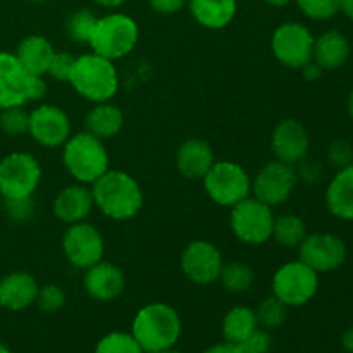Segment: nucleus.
Here are the masks:
<instances>
[{
  "label": "nucleus",
  "instance_id": "9b49d317",
  "mask_svg": "<svg viewBox=\"0 0 353 353\" xmlns=\"http://www.w3.org/2000/svg\"><path fill=\"white\" fill-rule=\"evenodd\" d=\"M314 34L305 24L288 21L279 24L271 38L274 57L283 65L292 69H302L314 54Z\"/></svg>",
  "mask_w": 353,
  "mask_h": 353
},
{
  "label": "nucleus",
  "instance_id": "9d476101",
  "mask_svg": "<svg viewBox=\"0 0 353 353\" xmlns=\"http://www.w3.org/2000/svg\"><path fill=\"white\" fill-rule=\"evenodd\" d=\"M231 231L240 241L247 245H262L272 238L274 214L261 200L248 196L234 207L230 216Z\"/></svg>",
  "mask_w": 353,
  "mask_h": 353
},
{
  "label": "nucleus",
  "instance_id": "cd10ccee",
  "mask_svg": "<svg viewBox=\"0 0 353 353\" xmlns=\"http://www.w3.org/2000/svg\"><path fill=\"white\" fill-rule=\"evenodd\" d=\"M307 226L303 219L295 214H283L274 217V226H272V238L278 241L281 247L299 248L300 243L307 236Z\"/></svg>",
  "mask_w": 353,
  "mask_h": 353
},
{
  "label": "nucleus",
  "instance_id": "7ed1b4c3",
  "mask_svg": "<svg viewBox=\"0 0 353 353\" xmlns=\"http://www.w3.org/2000/svg\"><path fill=\"white\" fill-rule=\"evenodd\" d=\"M69 83L78 95L93 103L109 102L119 90V76L114 61L95 52L76 57Z\"/></svg>",
  "mask_w": 353,
  "mask_h": 353
},
{
  "label": "nucleus",
  "instance_id": "49530a36",
  "mask_svg": "<svg viewBox=\"0 0 353 353\" xmlns=\"http://www.w3.org/2000/svg\"><path fill=\"white\" fill-rule=\"evenodd\" d=\"M340 12L343 14L345 17L353 21V0H341V9Z\"/></svg>",
  "mask_w": 353,
  "mask_h": 353
},
{
  "label": "nucleus",
  "instance_id": "6e6552de",
  "mask_svg": "<svg viewBox=\"0 0 353 353\" xmlns=\"http://www.w3.org/2000/svg\"><path fill=\"white\" fill-rule=\"evenodd\" d=\"M319 274L302 261L286 262L272 278V295L286 307H302L316 296Z\"/></svg>",
  "mask_w": 353,
  "mask_h": 353
},
{
  "label": "nucleus",
  "instance_id": "6ab92c4d",
  "mask_svg": "<svg viewBox=\"0 0 353 353\" xmlns=\"http://www.w3.org/2000/svg\"><path fill=\"white\" fill-rule=\"evenodd\" d=\"M38 288L37 279L28 272H10L0 279V307L10 312L28 309L37 300Z\"/></svg>",
  "mask_w": 353,
  "mask_h": 353
},
{
  "label": "nucleus",
  "instance_id": "4be33fe9",
  "mask_svg": "<svg viewBox=\"0 0 353 353\" xmlns=\"http://www.w3.org/2000/svg\"><path fill=\"white\" fill-rule=\"evenodd\" d=\"M214 162L216 159H214L212 147L199 138H190L183 141L176 154L178 171L188 179H202L212 168Z\"/></svg>",
  "mask_w": 353,
  "mask_h": 353
},
{
  "label": "nucleus",
  "instance_id": "37998d69",
  "mask_svg": "<svg viewBox=\"0 0 353 353\" xmlns=\"http://www.w3.org/2000/svg\"><path fill=\"white\" fill-rule=\"evenodd\" d=\"M203 353H243V352H241L240 345L230 343V341H223V343H216L212 345V347H209Z\"/></svg>",
  "mask_w": 353,
  "mask_h": 353
},
{
  "label": "nucleus",
  "instance_id": "b1692460",
  "mask_svg": "<svg viewBox=\"0 0 353 353\" xmlns=\"http://www.w3.org/2000/svg\"><path fill=\"white\" fill-rule=\"evenodd\" d=\"M326 207L336 219L353 221V164L333 176L326 190Z\"/></svg>",
  "mask_w": 353,
  "mask_h": 353
},
{
  "label": "nucleus",
  "instance_id": "aec40b11",
  "mask_svg": "<svg viewBox=\"0 0 353 353\" xmlns=\"http://www.w3.org/2000/svg\"><path fill=\"white\" fill-rule=\"evenodd\" d=\"M93 205L95 203H93L92 190L78 183L59 192L54 202V214L61 223H83L90 216Z\"/></svg>",
  "mask_w": 353,
  "mask_h": 353
},
{
  "label": "nucleus",
  "instance_id": "2eb2a0df",
  "mask_svg": "<svg viewBox=\"0 0 353 353\" xmlns=\"http://www.w3.org/2000/svg\"><path fill=\"white\" fill-rule=\"evenodd\" d=\"M223 255L219 248L205 240H195L185 247L181 254V269L190 281L196 285H212L219 279L223 269Z\"/></svg>",
  "mask_w": 353,
  "mask_h": 353
},
{
  "label": "nucleus",
  "instance_id": "7c9ffc66",
  "mask_svg": "<svg viewBox=\"0 0 353 353\" xmlns=\"http://www.w3.org/2000/svg\"><path fill=\"white\" fill-rule=\"evenodd\" d=\"M286 309L288 307L281 300L276 299L274 295L262 300L257 305V309H255V317H257L259 327L271 331L281 326L286 321Z\"/></svg>",
  "mask_w": 353,
  "mask_h": 353
},
{
  "label": "nucleus",
  "instance_id": "4468645a",
  "mask_svg": "<svg viewBox=\"0 0 353 353\" xmlns=\"http://www.w3.org/2000/svg\"><path fill=\"white\" fill-rule=\"evenodd\" d=\"M347 245L331 233L307 234L299 247V259L310 269L323 274L340 269L347 261Z\"/></svg>",
  "mask_w": 353,
  "mask_h": 353
},
{
  "label": "nucleus",
  "instance_id": "c85d7f7f",
  "mask_svg": "<svg viewBox=\"0 0 353 353\" xmlns=\"http://www.w3.org/2000/svg\"><path fill=\"white\" fill-rule=\"evenodd\" d=\"M219 281L223 283L224 290L231 293H245L254 286L255 274L250 265L243 262H230L223 264Z\"/></svg>",
  "mask_w": 353,
  "mask_h": 353
},
{
  "label": "nucleus",
  "instance_id": "f3484780",
  "mask_svg": "<svg viewBox=\"0 0 353 353\" xmlns=\"http://www.w3.org/2000/svg\"><path fill=\"white\" fill-rule=\"evenodd\" d=\"M271 147L276 155V161L296 165L309 154V133H307L305 126L296 119H285L274 128Z\"/></svg>",
  "mask_w": 353,
  "mask_h": 353
},
{
  "label": "nucleus",
  "instance_id": "393cba45",
  "mask_svg": "<svg viewBox=\"0 0 353 353\" xmlns=\"http://www.w3.org/2000/svg\"><path fill=\"white\" fill-rule=\"evenodd\" d=\"M190 12L200 26L207 30H223L236 16V0H188Z\"/></svg>",
  "mask_w": 353,
  "mask_h": 353
},
{
  "label": "nucleus",
  "instance_id": "a18cd8bd",
  "mask_svg": "<svg viewBox=\"0 0 353 353\" xmlns=\"http://www.w3.org/2000/svg\"><path fill=\"white\" fill-rule=\"evenodd\" d=\"M97 6L103 7V9H117V7L124 6L128 0H93Z\"/></svg>",
  "mask_w": 353,
  "mask_h": 353
},
{
  "label": "nucleus",
  "instance_id": "bb28decb",
  "mask_svg": "<svg viewBox=\"0 0 353 353\" xmlns=\"http://www.w3.org/2000/svg\"><path fill=\"white\" fill-rule=\"evenodd\" d=\"M259 327L255 310L250 307L236 305L223 319V336L224 341L240 345L241 341L247 340L252 333Z\"/></svg>",
  "mask_w": 353,
  "mask_h": 353
},
{
  "label": "nucleus",
  "instance_id": "ea45409f",
  "mask_svg": "<svg viewBox=\"0 0 353 353\" xmlns=\"http://www.w3.org/2000/svg\"><path fill=\"white\" fill-rule=\"evenodd\" d=\"M152 9L162 16H171L188 6V0H148Z\"/></svg>",
  "mask_w": 353,
  "mask_h": 353
},
{
  "label": "nucleus",
  "instance_id": "c03bdc74",
  "mask_svg": "<svg viewBox=\"0 0 353 353\" xmlns=\"http://www.w3.org/2000/svg\"><path fill=\"white\" fill-rule=\"evenodd\" d=\"M341 347L348 353H353V326L348 327L343 333V336H341Z\"/></svg>",
  "mask_w": 353,
  "mask_h": 353
},
{
  "label": "nucleus",
  "instance_id": "0eeeda50",
  "mask_svg": "<svg viewBox=\"0 0 353 353\" xmlns=\"http://www.w3.org/2000/svg\"><path fill=\"white\" fill-rule=\"evenodd\" d=\"M202 179L209 199L221 207L231 209L252 195L250 176L236 162H214L212 168Z\"/></svg>",
  "mask_w": 353,
  "mask_h": 353
},
{
  "label": "nucleus",
  "instance_id": "f257e3e1",
  "mask_svg": "<svg viewBox=\"0 0 353 353\" xmlns=\"http://www.w3.org/2000/svg\"><path fill=\"white\" fill-rule=\"evenodd\" d=\"M93 203L112 221H130L143 207V192L131 174L109 169L92 185Z\"/></svg>",
  "mask_w": 353,
  "mask_h": 353
},
{
  "label": "nucleus",
  "instance_id": "f704fd0d",
  "mask_svg": "<svg viewBox=\"0 0 353 353\" xmlns=\"http://www.w3.org/2000/svg\"><path fill=\"white\" fill-rule=\"evenodd\" d=\"M34 303L43 312H57V310H61L65 305V292L59 285L40 286Z\"/></svg>",
  "mask_w": 353,
  "mask_h": 353
},
{
  "label": "nucleus",
  "instance_id": "c9c22d12",
  "mask_svg": "<svg viewBox=\"0 0 353 353\" xmlns=\"http://www.w3.org/2000/svg\"><path fill=\"white\" fill-rule=\"evenodd\" d=\"M74 61L76 57H72V55L68 54V52H55L47 74L50 76L52 79H55L57 83H64V81L69 83Z\"/></svg>",
  "mask_w": 353,
  "mask_h": 353
},
{
  "label": "nucleus",
  "instance_id": "3c124183",
  "mask_svg": "<svg viewBox=\"0 0 353 353\" xmlns=\"http://www.w3.org/2000/svg\"><path fill=\"white\" fill-rule=\"evenodd\" d=\"M159 353H181V352L176 350V348H168V350H162V352H159Z\"/></svg>",
  "mask_w": 353,
  "mask_h": 353
},
{
  "label": "nucleus",
  "instance_id": "f03ea898",
  "mask_svg": "<svg viewBox=\"0 0 353 353\" xmlns=\"http://www.w3.org/2000/svg\"><path fill=\"white\" fill-rule=\"evenodd\" d=\"M181 331V317L176 309L168 303L154 302L138 310L130 333L145 353H159L174 348Z\"/></svg>",
  "mask_w": 353,
  "mask_h": 353
},
{
  "label": "nucleus",
  "instance_id": "72a5a7b5",
  "mask_svg": "<svg viewBox=\"0 0 353 353\" xmlns=\"http://www.w3.org/2000/svg\"><path fill=\"white\" fill-rule=\"evenodd\" d=\"M303 16L314 21H327L340 14L341 0H295Z\"/></svg>",
  "mask_w": 353,
  "mask_h": 353
},
{
  "label": "nucleus",
  "instance_id": "79ce46f5",
  "mask_svg": "<svg viewBox=\"0 0 353 353\" xmlns=\"http://www.w3.org/2000/svg\"><path fill=\"white\" fill-rule=\"evenodd\" d=\"M300 71H302L303 78H305L307 81H317V79H319L321 76H323V72H324L323 68H321V65L317 64V62H314V61L307 62V64L303 65Z\"/></svg>",
  "mask_w": 353,
  "mask_h": 353
},
{
  "label": "nucleus",
  "instance_id": "a19ab883",
  "mask_svg": "<svg viewBox=\"0 0 353 353\" xmlns=\"http://www.w3.org/2000/svg\"><path fill=\"white\" fill-rule=\"evenodd\" d=\"M296 165H299V171H296V169L295 171H296V176H299V179H303V181H309V183L316 181V179L321 176V171H323L319 162L307 161V157L302 159Z\"/></svg>",
  "mask_w": 353,
  "mask_h": 353
},
{
  "label": "nucleus",
  "instance_id": "dca6fc26",
  "mask_svg": "<svg viewBox=\"0 0 353 353\" xmlns=\"http://www.w3.org/2000/svg\"><path fill=\"white\" fill-rule=\"evenodd\" d=\"M28 133L41 147L57 148L71 137V121L61 107L41 103L30 112Z\"/></svg>",
  "mask_w": 353,
  "mask_h": 353
},
{
  "label": "nucleus",
  "instance_id": "58836bf2",
  "mask_svg": "<svg viewBox=\"0 0 353 353\" xmlns=\"http://www.w3.org/2000/svg\"><path fill=\"white\" fill-rule=\"evenodd\" d=\"M240 348L243 353H271L272 338L268 330L257 327L245 341H241Z\"/></svg>",
  "mask_w": 353,
  "mask_h": 353
},
{
  "label": "nucleus",
  "instance_id": "1a4fd4ad",
  "mask_svg": "<svg viewBox=\"0 0 353 353\" xmlns=\"http://www.w3.org/2000/svg\"><path fill=\"white\" fill-rule=\"evenodd\" d=\"M40 179V162L31 154L12 152L0 161V195L3 200L33 196Z\"/></svg>",
  "mask_w": 353,
  "mask_h": 353
},
{
  "label": "nucleus",
  "instance_id": "09e8293b",
  "mask_svg": "<svg viewBox=\"0 0 353 353\" xmlns=\"http://www.w3.org/2000/svg\"><path fill=\"white\" fill-rule=\"evenodd\" d=\"M347 110L348 114H350V117L353 119V92L350 93V97H348V102H347Z\"/></svg>",
  "mask_w": 353,
  "mask_h": 353
},
{
  "label": "nucleus",
  "instance_id": "603ef678",
  "mask_svg": "<svg viewBox=\"0 0 353 353\" xmlns=\"http://www.w3.org/2000/svg\"><path fill=\"white\" fill-rule=\"evenodd\" d=\"M30 2H37V3H41V2H48V0H30Z\"/></svg>",
  "mask_w": 353,
  "mask_h": 353
},
{
  "label": "nucleus",
  "instance_id": "2f4dec72",
  "mask_svg": "<svg viewBox=\"0 0 353 353\" xmlns=\"http://www.w3.org/2000/svg\"><path fill=\"white\" fill-rule=\"evenodd\" d=\"M93 353H145L131 333L112 331L102 336Z\"/></svg>",
  "mask_w": 353,
  "mask_h": 353
},
{
  "label": "nucleus",
  "instance_id": "423d86ee",
  "mask_svg": "<svg viewBox=\"0 0 353 353\" xmlns=\"http://www.w3.org/2000/svg\"><path fill=\"white\" fill-rule=\"evenodd\" d=\"M47 93L43 76H33L12 52L0 50V109L41 100Z\"/></svg>",
  "mask_w": 353,
  "mask_h": 353
},
{
  "label": "nucleus",
  "instance_id": "473e14b6",
  "mask_svg": "<svg viewBox=\"0 0 353 353\" xmlns=\"http://www.w3.org/2000/svg\"><path fill=\"white\" fill-rule=\"evenodd\" d=\"M30 128V112L23 105L0 109V130L9 137H19L28 133Z\"/></svg>",
  "mask_w": 353,
  "mask_h": 353
},
{
  "label": "nucleus",
  "instance_id": "8fccbe9b",
  "mask_svg": "<svg viewBox=\"0 0 353 353\" xmlns=\"http://www.w3.org/2000/svg\"><path fill=\"white\" fill-rule=\"evenodd\" d=\"M0 353H10V350H9V348H7V347H6V345H3V343H2V341H0Z\"/></svg>",
  "mask_w": 353,
  "mask_h": 353
},
{
  "label": "nucleus",
  "instance_id": "c756f323",
  "mask_svg": "<svg viewBox=\"0 0 353 353\" xmlns=\"http://www.w3.org/2000/svg\"><path fill=\"white\" fill-rule=\"evenodd\" d=\"M99 16L90 9H78L65 19V33L74 43H88Z\"/></svg>",
  "mask_w": 353,
  "mask_h": 353
},
{
  "label": "nucleus",
  "instance_id": "5701e85b",
  "mask_svg": "<svg viewBox=\"0 0 353 353\" xmlns=\"http://www.w3.org/2000/svg\"><path fill=\"white\" fill-rule=\"evenodd\" d=\"M55 48L50 41L41 34H30L24 37L17 45L14 55L21 62L24 69L33 76L47 74L50 62L54 59Z\"/></svg>",
  "mask_w": 353,
  "mask_h": 353
},
{
  "label": "nucleus",
  "instance_id": "412c9836",
  "mask_svg": "<svg viewBox=\"0 0 353 353\" xmlns=\"http://www.w3.org/2000/svg\"><path fill=\"white\" fill-rule=\"evenodd\" d=\"M352 54V45L341 31L330 30L314 40L312 61L323 68V71H336L343 68Z\"/></svg>",
  "mask_w": 353,
  "mask_h": 353
},
{
  "label": "nucleus",
  "instance_id": "ddd939ff",
  "mask_svg": "<svg viewBox=\"0 0 353 353\" xmlns=\"http://www.w3.org/2000/svg\"><path fill=\"white\" fill-rule=\"evenodd\" d=\"M62 250L69 264L76 269H88L103 259L105 243L95 226L86 221L69 224L62 238Z\"/></svg>",
  "mask_w": 353,
  "mask_h": 353
},
{
  "label": "nucleus",
  "instance_id": "4c0bfd02",
  "mask_svg": "<svg viewBox=\"0 0 353 353\" xmlns=\"http://www.w3.org/2000/svg\"><path fill=\"white\" fill-rule=\"evenodd\" d=\"M6 212H7V216H9V219L16 221V223H24V221H30L34 214L33 196L6 200Z\"/></svg>",
  "mask_w": 353,
  "mask_h": 353
},
{
  "label": "nucleus",
  "instance_id": "20e7f679",
  "mask_svg": "<svg viewBox=\"0 0 353 353\" xmlns=\"http://www.w3.org/2000/svg\"><path fill=\"white\" fill-rule=\"evenodd\" d=\"M62 147L65 169L81 185H93L103 172L109 171V154L103 140L88 131L71 134Z\"/></svg>",
  "mask_w": 353,
  "mask_h": 353
},
{
  "label": "nucleus",
  "instance_id": "de8ad7c7",
  "mask_svg": "<svg viewBox=\"0 0 353 353\" xmlns=\"http://www.w3.org/2000/svg\"><path fill=\"white\" fill-rule=\"evenodd\" d=\"M264 2H268L269 6H272V7H285V6H288L292 0H264Z\"/></svg>",
  "mask_w": 353,
  "mask_h": 353
},
{
  "label": "nucleus",
  "instance_id": "39448f33",
  "mask_svg": "<svg viewBox=\"0 0 353 353\" xmlns=\"http://www.w3.org/2000/svg\"><path fill=\"white\" fill-rule=\"evenodd\" d=\"M140 30L137 21L128 14L110 12L97 19L88 45L95 54L117 61L133 52L137 47Z\"/></svg>",
  "mask_w": 353,
  "mask_h": 353
},
{
  "label": "nucleus",
  "instance_id": "e433bc0d",
  "mask_svg": "<svg viewBox=\"0 0 353 353\" xmlns=\"http://www.w3.org/2000/svg\"><path fill=\"white\" fill-rule=\"evenodd\" d=\"M327 162L336 169L353 164V145L347 140H334L327 148Z\"/></svg>",
  "mask_w": 353,
  "mask_h": 353
},
{
  "label": "nucleus",
  "instance_id": "f8f14e48",
  "mask_svg": "<svg viewBox=\"0 0 353 353\" xmlns=\"http://www.w3.org/2000/svg\"><path fill=\"white\" fill-rule=\"evenodd\" d=\"M299 183L295 165L281 161L268 162L252 181V195L262 203L272 207L283 205L295 192Z\"/></svg>",
  "mask_w": 353,
  "mask_h": 353
},
{
  "label": "nucleus",
  "instance_id": "a211bd4d",
  "mask_svg": "<svg viewBox=\"0 0 353 353\" xmlns=\"http://www.w3.org/2000/svg\"><path fill=\"white\" fill-rule=\"evenodd\" d=\"M126 288L124 272L110 262H97L86 269L85 290L97 302H112L119 299Z\"/></svg>",
  "mask_w": 353,
  "mask_h": 353
},
{
  "label": "nucleus",
  "instance_id": "a878e982",
  "mask_svg": "<svg viewBox=\"0 0 353 353\" xmlns=\"http://www.w3.org/2000/svg\"><path fill=\"white\" fill-rule=\"evenodd\" d=\"M124 126V114L117 105L110 102L95 103L85 117V131L100 140H110Z\"/></svg>",
  "mask_w": 353,
  "mask_h": 353
}]
</instances>
